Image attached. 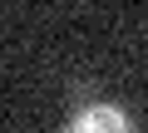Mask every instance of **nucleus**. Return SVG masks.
I'll return each mask as SVG.
<instances>
[{
  "mask_svg": "<svg viewBox=\"0 0 148 133\" xmlns=\"http://www.w3.org/2000/svg\"><path fill=\"white\" fill-rule=\"evenodd\" d=\"M64 133H133V118L119 104H84L64 123Z\"/></svg>",
  "mask_w": 148,
  "mask_h": 133,
  "instance_id": "obj_1",
  "label": "nucleus"
}]
</instances>
